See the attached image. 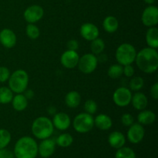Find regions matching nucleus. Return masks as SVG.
Segmentation results:
<instances>
[{"mask_svg": "<svg viewBox=\"0 0 158 158\" xmlns=\"http://www.w3.org/2000/svg\"><path fill=\"white\" fill-rule=\"evenodd\" d=\"M31 131L32 135L39 140L49 138L54 131L52 120L43 116L37 117L32 122Z\"/></svg>", "mask_w": 158, "mask_h": 158, "instance_id": "7ed1b4c3", "label": "nucleus"}, {"mask_svg": "<svg viewBox=\"0 0 158 158\" xmlns=\"http://www.w3.org/2000/svg\"><path fill=\"white\" fill-rule=\"evenodd\" d=\"M73 142V137L70 134L68 133H63L60 134L56 140V143L60 148H68L70 145H72Z\"/></svg>", "mask_w": 158, "mask_h": 158, "instance_id": "393cba45", "label": "nucleus"}, {"mask_svg": "<svg viewBox=\"0 0 158 158\" xmlns=\"http://www.w3.org/2000/svg\"><path fill=\"white\" fill-rule=\"evenodd\" d=\"M108 143L113 148L119 149L125 145L126 137L123 135V133L120 131H114L110 133L108 137Z\"/></svg>", "mask_w": 158, "mask_h": 158, "instance_id": "6ab92c4d", "label": "nucleus"}, {"mask_svg": "<svg viewBox=\"0 0 158 158\" xmlns=\"http://www.w3.org/2000/svg\"><path fill=\"white\" fill-rule=\"evenodd\" d=\"M44 15V10L39 5H32L26 8L23 13V17L28 23H35L41 20Z\"/></svg>", "mask_w": 158, "mask_h": 158, "instance_id": "9d476101", "label": "nucleus"}, {"mask_svg": "<svg viewBox=\"0 0 158 158\" xmlns=\"http://www.w3.org/2000/svg\"><path fill=\"white\" fill-rule=\"evenodd\" d=\"M134 68L133 67L132 64L123 66V75L127 77H133L134 75Z\"/></svg>", "mask_w": 158, "mask_h": 158, "instance_id": "c9c22d12", "label": "nucleus"}, {"mask_svg": "<svg viewBox=\"0 0 158 158\" xmlns=\"http://www.w3.org/2000/svg\"><path fill=\"white\" fill-rule=\"evenodd\" d=\"M80 32L81 36L87 41H92L98 38L100 31L95 24L91 23H86L80 26Z\"/></svg>", "mask_w": 158, "mask_h": 158, "instance_id": "ddd939ff", "label": "nucleus"}, {"mask_svg": "<svg viewBox=\"0 0 158 158\" xmlns=\"http://www.w3.org/2000/svg\"><path fill=\"white\" fill-rule=\"evenodd\" d=\"M137 52L135 47L133 45L127 43H122L116 50V60L122 66L132 64L135 61Z\"/></svg>", "mask_w": 158, "mask_h": 158, "instance_id": "39448f33", "label": "nucleus"}, {"mask_svg": "<svg viewBox=\"0 0 158 158\" xmlns=\"http://www.w3.org/2000/svg\"><path fill=\"white\" fill-rule=\"evenodd\" d=\"M115 158H136V154L131 148L123 146L117 149Z\"/></svg>", "mask_w": 158, "mask_h": 158, "instance_id": "c85d7f7f", "label": "nucleus"}, {"mask_svg": "<svg viewBox=\"0 0 158 158\" xmlns=\"http://www.w3.org/2000/svg\"><path fill=\"white\" fill-rule=\"evenodd\" d=\"M12 136L10 132L6 129H0V149L6 148L10 143Z\"/></svg>", "mask_w": 158, "mask_h": 158, "instance_id": "2f4dec72", "label": "nucleus"}, {"mask_svg": "<svg viewBox=\"0 0 158 158\" xmlns=\"http://www.w3.org/2000/svg\"><path fill=\"white\" fill-rule=\"evenodd\" d=\"M52 122L54 128L62 131L67 130L71 125L70 117L67 114L63 112L56 113L54 114Z\"/></svg>", "mask_w": 158, "mask_h": 158, "instance_id": "4468645a", "label": "nucleus"}, {"mask_svg": "<svg viewBox=\"0 0 158 158\" xmlns=\"http://www.w3.org/2000/svg\"><path fill=\"white\" fill-rule=\"evenodd\" d=\"M66 46H67V49L77 51L79 48V43L78 42H77V40H70L67 42V43H66Z\"/></svg>", "mask_w": 158, "mask_h": 158, "instance_id": "4c0bfd02", "label": "nucleus"}, {"mask_svg": "<svg viewBox=\"0 0 158 158\" xmlns=\"http://www.w3.org/2000/svg\"><path fill=\"white\" fill-rule=\"evenodd\" d=\"M98 65V58L93 53H86L81 57L78 62L79 69L83 74H90L96 70Z\"/></svg>", "mask_w": 158, "mask_h": 158, "instance_id": "0eeeda50", "label": "nucleus"}, {"mask_svg": "<svg viewBox=\"0 0 158 158\" xmlns=\"http://www.w3.org/2000/svg\"><path fill=\"white\" fill-rule=\"evenodd\" d=\"M15 155L12 151L10 150L6 149V148H2L0 149V158H14Z\"/></svg>", "mask_w": 158, "mask_h": 158, "instance_id": "e433bc0d", "label": "nucleus"}, {"mask_svg": "<svg viewBox=\"0 0 158 158\" xmlns=\"http://www.w3.org/2000/svg\"><path fill=\"white\" fill-rule=\"evenodd\" d=\"M26 34L31 40H36L40 35V30L33 23H29L26 27Z\"/></svg>", "mask_w": 158, "mask_h": 158, "instance_id": "c756f323", "label": "nucleus"}, {"mask_svg": "<svg viewBox=\"0 0 158 158\" xmlns=\"http://www.w3.org/2000/svg\"><path fill=\"white\" fill-rule=\"evenodd\" d=\"M142 23L147 27H154L158 24V9L157 6L150 5L142 12Z\"/></svg>", "mask_w": 158, "mask_h": 158, "instance_id": "1a4fd4ad", "label": "nucleus"}, {"mask_svg": "<svg viewBox=\"0 0 158 158\" xmlns=\"http://www.w3.org/2000/svg\"><path fill=\"white\" fill-rule=\"evenodd\" d=\"M17 37L10 29H3L0 32V43L7 49H11L16 45Z\"/></svg>", "mask_w": 158, "mask_h": 158, "instance_id": "dca6fc26", "label": "nucleus"}, {"mask_svg": "<svg viewBox=\"0 0 158 158\" xmlns=\"http://www.w3.org/2000/svg\"><path fill=\"white\" fill-rule=\"evenodd\" d=\"M132 95L131 89L125 86H121L117 88L113 94V101L117 106L125 107L131 104Z\"/></svg>", "mask_w": 158, "mask_h": 158, "instance_id": "6e6552de", "label": "nucleus"}, {"mask_svg": "<svg viewBox=\"0 0 158 158\" xmlns=\"http://www.w3.org/2000/svg\"><path fill=\"white\" fill-rule=\"evenodd\" d=\"M55 140L47 138L42 140L41 143L38 145V154L43 158H48L52 155L56 150Z\"/></svg>", "mask_w": 158, "mask_h": 158, "instance_id": "2eb2a0df", "label": "nucleus"}, {"mask_svg": "<svg viewBox=\"0 0 158 158\" xmlns=\"http://www.w3.org/2000/svg\"><path fill=\"white\" fill-rule=\"evenodd\" d=\"M90 49L93 54L97 56L100 55L105 49V43L102 39L97 38L90 41Z\"/></svg>", "mask_w": 158, "mask_h": 158, "instance_id": "a878e982", "label": "nucleus"}, {"mask_svg": "<svg viewBox=\"0 0 158 158\" xmlns=\"http://www.w3.org/2000/svg\"><path fill=\"white\" fill-rule=\"evenodd\" d=\"M143 85H144V80L141 77H132L129 83L130 89L134 92L140 91L143 87Z\"/></svg>", "mask_w": 158, "mask_h": 158, "instance_id": "7c9ffc66", "label": "nucleus"}, {"mask_svg": "<svg viewBox=\"0 0 158 158\" xmlns=\"http://www.w3.org/2000/svg\"><path fill=\"white\" fill-rule=\"evenodd\" d=\"M144 135L145 129L140 123H134L129 127L127 131V139L131 143L137 144L141 142Z\"/></svg>", "mask_w": 158, "mask_h": 158, "instance_id": "9b49d317", "label": "nucleus"}, {"mask_svg": "<svg viewBox=\"0 0 158 158\" xmlns=\"http://www.w3.org/2000/svg\"><path fill=\"white\" fill-rule=\"evenodd\" d=\"M107 75L113 80L120 78L123 75V66L119 63L111 65L107 70Z\"/></svg>", "mask_w": 158, "mask_h": 158, "instance_id": "cd10ccee", "label": "nucleus"}, {"mask_svg": "<svg viewBox=\"0 0 158 158\" xmlns=\"http://www.w3.org/2000/svg\"><path fill=\"white\" fill-rule=\"evenodd\" d=\"M94 126L97 127L100 131H108L113 126L112 119L107 114H98L94 118Z\"/></svg>", "mask_w": 158, "mask_h": 158, "instance_id": "a211bd4d", "label": "nucleus"}, {"mask_svg": "<svg viewBox=\"0 0 158 158\" xmlns=\"http://www.w3.org/2000/svg\"><path fill=\"white\" fill-rule=\"evenodd\" d=\"M12 107L15 111L22 112L25 110L28 106V99L23 94H16L13 96L11 101Z\"/></svg>", "mask_w": 158, "mask_h": 158, "instance_id": "aec40b11", "label": "nucleus"}, {"mask_svg": "<svg viewBox=\"0 0 158 158\" xmlns=\"http://www.w3.org/2000/svg\"><path fill=\"white\" fill-rule=\"evenodd\" d=\"M120 120H121L122 124L125 127H130L131 125H132L133 123H134V117H133L131 114H127V113L123 114V115L121 116Z\"/></svg>", "mask_w": 158, "mask_h": 158, "instance_id": "72a5a7b5", "label": "nucleus"}, {"mask_svg": "<svg viewBox=\"0 0 158 158\" xmlns=\"http://www.w3.org/2000/svg\"><path fill=\"white\" fill-rule=\"evenodd\" d=\"M13 153L16 158H35L38 155V144L32 137L24 136L16 141Z\"/></svg>", "mask_w": 158, "mask_h": 158, "instance_id": "f03ea898", "label": "nucleus"}, {"mask_svg": "<svg viewBox=\"0 0 158 158\" xmlns=\"http://www.w3.org/2000/svg\"><path fill=\"white\" fill-rule=\"evenodd\" d=\"M73 127L77 133L86 134L89 132L94 127V118L86 112L77 114L73 121Z\"/></svg>", "mask_w": 158, "mask_h": 158, "instance_id": "423d86ee", "label": "nucleus"}, {"mask_svg": "<svg viewBox=\"0 0 158 158\" xmlns=\"http://www.w3.org/2000/svg\"><path fill=\"white\" fill-rule=\"evenodd\" d=\"M13 92L7 86L0 87V103L8 104L10 103L13 97Z\"/></svg>", "mask_w": 158, "mask_h": 158, "instance_id": "bb28decb", "label": "nucleus"}, {"mask_svg": "<svg viewBox=\"0 0 158 158\" xmlns=\"http://www.w3.org/2000/svg\"><path fill=\"white\" fill-rule=\"evenodd\" d=\"M156 114L149 110H140L137 115V122L141 125H151L155 122Z\"/></svg>", "mask_w": 158, "mask_h": 158, "instance_id": "412c9836", "label": "nucleus"}, {"mask_svg": "<svg viewBox=\"0 0 158 158\" xmlns=\"http://www.w3.org/2000/svg\"><path fill=\"white\" fill-rule=\"evenodd\" d=\"M140 71L147 74L155 73L158 68V52L156 49L146 47L137 52L135 61Z\"/></svg>", "mask_w": 158, "mask_h": 158, "instance_id": "f257e3e1", "label": "nucleus"}, {"mask_svg": "<svg viewBox=\"0 0 158 158\" xmlns=\"http://www.w3.org/2000/svg\"><path fill=\"white\" fill-rule=\"evenodd\" d=\"M10 71L6 66H0V83L8 81L10 77Z\"/></svg>", "mask_w": 158, "mask_h": 158, "instance_id": "f704fd0d", "label": "nucleus"}, {"mask_svg": "<svg viewBox=\"0 0 158 158\" xmlns=\"http://www.w3.org/2000/svg\"><path fill=\"white\" fill-rule=\"evenodd\" d=\"M83 108H84L85 112L93 115V114H96L97 110V103L94 100H87L85 102Z\"/></svg>", "mask_w": 158, "mask_h": 158, "instance_id": "473e14b6", "label": "nucleus"}, {"mask_svg": "<svg viewBox=\"0 0 158 158\" xmlns=\"http://www.w3.org/2000/svg\"><path fill=\"white\" fill-rule=\"evenodd\" d=\"M80 56L77 51L67 49L63 52L60 57V63L66 69H74L78 65Z\"/></svg>", "mask_w": 158, "mask_h": 158, "instance_id": "f8f14e48", "label": "nucleus"}, {"mask_svg": "<svg viewBox=\"0 0 158 158\" xmlns=\"http://www.w3.org/2000/svg\"><path fill=\"white\" fill-rule=\"evenodd\" d=\"M25 92H26V93L24 94V95L26 96V97L28 99V100H29V99H31L32 97H33L34 94H33V92H32V89H26Z\"/></svg>", "mask_w": 158, "mask_h": 158, "instance_id": "ea45409f", "label": "nucleus"}, {"mask_svg": "<svg viewBox=\"0 0 158 158\" xmlns=\"http://www.w3.org/2000/svg\"><path fill=\"white\" fill-rule=\"evenodd\" d=\"M65 103L69 108H77L81 103V96L75 90L69 91L65 97Z\"/></svg>", "mask_w": 158, "mask_h": 158, "instance_id": "5701e85b", "label": "nucleus"}, {"mask_svg": "<svg viewBox=\"0 0 158 158\" xmlns=\"http://www.w3.org/2000/svg\"><path fill=\"white\" fill-rule=\"evenodd\" d=\"M29 75L24 69H17L10 74L9 88L15 94H23L29 85Z\"/></svg>", "mask_w": 158, "mask_h": 158, "instance_id": "20e7f679", "label": "nucleus"}, {"mask_svg": "<svg viewBox=\"0 0 158 158\" xmlns=\"http://www.w3.org/2000/svg\"><path fill=\"white\" fill-rule=\"evenodd\" d=\"M156 0H143V2H144L145 3H147V4H148L150 6V5H153L154 2H155Z\"/></svg>", "mask_w": 158, "mask_h": 158, "instance_id": "a19ab883", "label": "nucleus"}, {"mask_svg": "<svg viewBox=\"0 0 158 158\" xmlns=\"http://www.w3.org/2000/svg\"><path fill=\"white\" fill-rule=\"evenodd\" d=\"M131 103L136 110H143L148 106V99L144 94L137 91L132 95Z\"/></svg>", "mask_w": 158, "mask_h": 158, "instance_id": "f3484780", "label": "nucleus"}, {"mask_svg": "<svg viewBox=\"0 0 158 158\" xmlns=\"http://www.w3.org/2000/svg\"><path fill=\"white\" fill-rule=\"evenodd\" d=\"M151 96L154 100H157L158 99V83H155L151 86Z\"/></svg>", "mask_w": 158, "mask_h": 158, "instance_id": "58836bf2", "label": "nucleus"}, {"mask_svg": "<svg viewBox=\"0 0 158 158\" xmlns=\"http://www.w3.org/2000/svg\"><path fill=\"white\" fill-rule=\"evenodd\" d=\"M146 42L148 47L157 49L158 48V29L156 26L150 27L146 32Z\"/></svg>", "mask_w": 158, "mask_h": 158, "instance_id": "4be33fe9", "label": "nucleus"}, {"mask_svg": "<svg viewBox=\"0 0 158 158\" xmlns=\"http://www.w3.org/2000/svg\"><path fill=\"white\" fill-rule=\"evenodd\" d=\"M103 28L108 33H114L119 28L118 20L114 15H108L103 19Z\"/></svg>", "mask_w": 158, "mask_h": 158, "instance_id": "b1692460", "label": "nucleus"}]
</instances>
